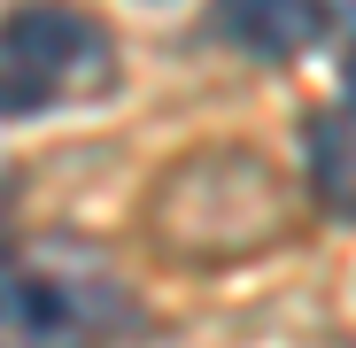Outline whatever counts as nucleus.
I'll list each match as a JSON object with an SVG mask.
<instances>
[{
    "mask_svg": "<svg viewBox=\"0 0 356 348\" xmlns=\"http://www.w3.org/2000/svg\"><path fill=\"white\" fill-rule=\"evenodd\" d=\"M155 240L186 263H232L286 232V186L256 147H202L147 201Z\"/></svg>",
    "mask_w": 356,
    "mask_h": 348,
    "instance_id": "1",
    "label": "nucleus"
},
{
    "mask_svg": "<svg viewBox=\"0 0 356 348\" xmlns=\"http://www.w3.org/2000/svg\"><path fill=\"white\" fill-rule=\"evenodd\" d=\"M116 85V39L78 0H16L0 8V124L78 108Z\"/></svg>",
    "mask_w": 356,
    "mask_h": 348,
    "instance_id": "3",
    "label": "nucleus"
},
{
    "mask_svg": "<svg viewBox=\"0 0 356 348\" xmlns=\"http://www.w3.org/2000/svg\"><path fill=\"white\" fill-rule=\"evenodd\" d=\"M124 325V286L86 240L0 248V348H101Z\"/></svg>",
    "mask_w": 356,
    "mask_h": 348,
    "instance_id": "2",
    "label": "nucleus"
},
{
    "mask_svg": "<svg viewBox=\"0 0 356 348\" xmlns=\"http://www.w3.org/2000/svg\"><path fill=\"white\" fill-rule=\"evenodd\" d=\"M341 78H348V101H356V16H348V39H341Z\"/></svg>",
    "mask_w": 356,
    "mask_h": 348,
    "instance_id": "6",
    "label": "nucleus"
},
{
    "mask_svg": "<svg viewBox=\"0 0 356 348\" xmlns=\"http://www.w3.org/2000/svg\"><path fill=\"white\" fill-rule=\"evenodd\" d=\"M209 39L256 63H294L325 39V0H209Z\"/></svg>",
    "mask_w": 356,
    "mask_h": 348,
    "instance_id": "4",
    "label": "nucleus"
},
{
    "mask_svg": "<svg viewBox=\"0 0 356 348\" xmlns=\"http://www.w3.org/2000/svg\"><path fill=\"white\" fill-rule=\"evenodd\" d=\"M310 179L341 217H356V101L325 108L310 124Z\"/></svg>",
    "mask_w": 356,
    "mask_h": 348,
    "instance_id": "5",
    "label": "nucleus"
}]
</instances>
